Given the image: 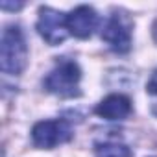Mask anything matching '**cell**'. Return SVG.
I'll return each mask as SVG.
<instances>
[{
    "instance_id": "cell-1",
    "label": "cell",
    "mask_w": 157,
    "mask_h": 157,
    "mask_svg": "<svg viewBox=\"0 0 157 157\" xmlns=\"http://www.w3.org/2000/svg\"><path fill=\"white\" fill-rule=\"evenodd\" d=\"M28 63L26 39L17 26H8L0 41V67L6 74H21Z\"/></svg>"
},
{
    "instance_id": "cell-2",
    "label": "cell",
    "mask_w": 157,
    "mask_h": 157,
    "mask_svg": "<svg viewBox=\"0 0 157 157\" xmlns=\"http://www.w3.org/2000/svg\"><path fill=\"white\" fill-rule=\"evenodd\" d=\"M80 80H82V70L78 63L70 59H63L44 78V87L52 94L70 98L80 94Z\"/></svg>"
},
{
    "instance_id": "cell-3",
    "label": "cell",
    "mask_w": 157,
    "mask_h": 157,
    "mask_svg": "<svg viewBox=\"0 0 157 157\" xmlns=\"http://www.w3.org/2000/svg\"><path fill=\"white\" fill-rule=\"evenodd\" d=\"M72 139V128L65 120H43L32 129V140L37 148L52 150Z\"/></svg>"
},
{
    "instance_id": "cell-4",
    "label": "cell",
    "mask_w": 157,
    "mask_h": 157,
    "mask_svg": "<svg viewBox=\"0 0 157 157\" xmlns=\"http://www.w3.org/2000/svg\"><path fill=\"white\" fill-rule=\"evenodd\" d=\"M65 13L54 10V8H41L39 10V19H37V32L39 35L50 44L56 46L67 39L68 32V22H67Z\"/></svg>"
},
{
    "instance_id": "cell-5",
    "label": "cell",
    "mask_w": 157,
    "mask_h": 157,
    "mask_svg": "<svg viewBox=\"0 0 157 157\" xmlns=\"http://www.w3.org/2000/svg\"><path fill=\"white\" fill-rule=\"evenodd\" d=\"M102 39L109 44L113 52L126 54L131 48V24L122 13L111 15L102 30Z\"/></svg>"
},
{
    "instance_id": "cell-6",
    "label": "cell",
    "mask_w": 157,
    "mask_h": 157,
    "mask_svg": "<svg viewBox=\"0 0 157 157\" xmlns=\"http://www.w3.org/2000/svg\"><path fill=\"white\" fill-rule=\"evenodd\" d=\"M67 22H68V32L74 37L87 39L98 26V15L89 6H78L72 13H68Z\"/></svg>"
},
{
    "instance_id": "cell-7",
    "label": "cell",
    "mask_w": 157,
    "mask_h": 157,
    "mask_svg": "<svg viewBox=\"0 0 157 157\" xmlns=\"http://www.w3.org/2000/svg\"><path fill=\"white\" fill-rule=\"evenodd\" d=\"M94 111L105 120H124L131 113V100L124 94H109L96 105Z\"/></svg>"
},
{
    "instance_id": "cell-8",
    "label": "cell",
    "mask_w": 157,
    "mask_h": 157,
    "mask_svg": "<svg viewBox=\"0 0 157 157\" xmlns=\"http://www.w3.org/2000/svg\"><path fill=\"white\" fill-rule=\"evenodd\" d=\"M96 157H131V150L120 142H104L96 146Z\"/></svg>"
},
{
    "instance_id": "cell-9",
    "label": "cell",
    "mask_w": 157,
    "mask_h": 157,
    "mask_svg": "<svg viewBox=\"0 0 157 157\" xmlns=\"http://www.w3.org/2000/svg\"><path fill=\"white\" fill-rule=\"evenodd\" d=\"M146 91H148V94H151V96L155 98V104H153L151 111H153V115H157V70L151 74V80L148 82V87H146Z\"/></svg>"
},
{
    "instance_id": "cell-10",
    "label": "cell",
    "mask_w": 157,
    "mask_h": 157,
    "mask_svg": "<svg viewBox=\"0 0 157 157\" xmlns=\"http://www.w3.org/2000/svg\"><path fill=\"white\" fill-rule=\"evenodd\" d=\"M153 41L157 43V21H155V24H153Z\"/></svg>"
}]
</instances>
